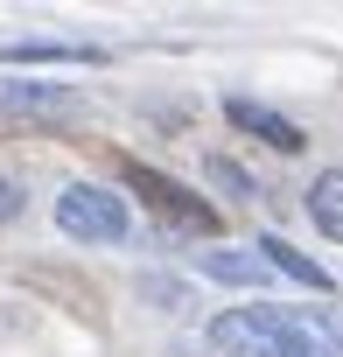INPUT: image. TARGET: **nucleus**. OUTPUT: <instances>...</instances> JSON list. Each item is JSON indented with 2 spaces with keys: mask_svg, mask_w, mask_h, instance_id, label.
<instances>
[{
  "mask_svg": "<svg viewBox=\"0 0 343 357\" xmlns=\"http://www.w3.org/2000/svg\"><path fill=\"white\" fill-rule=\"evenodd\" d=\"M211 343L224 357H329L315 322L294 308H224L211 322Z\"/></svg>",
  "mask_w": 343,
  "mask_h": 357,
  "instance_id": "nucleus-1",
  "label": "nucleus"
},
{
  "mask_svg": "<svg viewBox=\"0 0 343 357\" xmlns=\"http://www.w3.org/2000/svg\"><path fill=\"white\" fill-rule=\"evenodd\" d=\"M15 211H22V190H15V183H8V175H0V225H8V218H15Z\"/></svg>",
  "mask_w": 343,
  "mask_h": 357,
  "instance_id": "nucleus-11",
  "label": "nucleus"
},
{
  "mask_svg": "<svg viewBox=\"0 0 343 357\" xmlns=\"http://www.w3.org/2000/svg\"><path fill=\"white\" fill-rule=\"evenodd\" d=\"M126 197L105 190V183H63L56 190V231L77 238V245H119L126 238Z\"/></svg>",
  "mask_w": 343,
  "mask_h": 357,
  "instance_id": "nucleus-2",
  "label": "nucleus"
},
{
  "mask_svg": "<svg viewBox=\"0 0 343 357\" xmlns=\"http://www.w3.org/2000/svg\"><path fill=\"white\" fill-rule=\"evenodd\" d=\"M308 218H315V231H322V238H336V245H343V168L315 175V190H308Z\"/></svg>",
  "mask_w": 343,
  "mask_h": 357,
  "instance_id": "nucleus-5",
  "label": "nucleus"
},
{
  "mask_svg": "<svg viewBox=\"0 0 343 357\" xmlns=\"http://www.w3.org/2000/svg\"><path fill=\"white\" fill-rule=\"evenodd\" d=\"M211 183H218V190H231V197H252V183H245L231 161H211Z\"/></svg>",
  "mask_w": 343,
  "mask_h": 357,
  "instance_id": "nucleus-10",
  "label": "nucleus"
},
{
  "mask_svg": "<svg viewBox=\"0 0 343 357\" xmlns=\"http://www.w3.org/2000/svg\"><path fill=\"white\" fill-rule=\"evenodd\" d=\"M197 266H204L211 280H238V287H252V280H266V273H273L259 252H204Z\"/></svg>",
  "mask_w": 343,
  "mask_h": 357,
  "instance_id": "nucleus-8",
  "label": "nucleus"
},
{
  "mask_svg": "<svg viewBox=\"0 0 343 357\" xmlns=\"http://www.w3.org/2000/svg\"><path fill=\"white\" fill-rule=\"evenodd\" d=\"M126 183H133V190H147V204H154L161 218H176L183 231H211V225H218V211H211V204H197L183 183H168V175H154V168H140V161L126 168Z\"/></svg>",
  "mask_w": 343,
  "mask_h": 357,
  "instance_id": "nucleus-3",
  "label": "nucleus"
},
{
  "mask_svg": "<svg viewBox=\"0 0 343 357\" xmlns=\"http://www.w3.org/2000/svg\"><path fill=\"white\" fill-rule=\"evenodd\" d=\"M0 105H29V112H63V105H70V91H56V84H0Z\"/></svg>",
  "mask_w": 343,
  "mask_h": 357,
  "instance_id": "nucleus-9",
  "label": "nucleus"
},
{
  "mask_svg": "<svg viewBox=\"0 0 343 357\" xmlns=\"http://www.w3.org/2000/svg\"><path fill=\"white\" fill-rule=\"evenodd\" d=\"M252 252H259V259H266V266H273V273H287V280H301V287H315V294H322V287H329V273H322V266H315V259H308V252H294V245H287V238H259V245H252Z\"/></svg>",
  "mask_w": 343,
  "mask_h": 357,
  "instance_id": "nucleus-6",
  "label": "nucleus"
},
{
  "mask_svg": "<svg viewBox=\"0 0 343 357\" xmlns=\"http://www.w3.org/2000/svg\"><path fill=\"white\" fill-rule=\"evenodd\" d=\"M0 56H8V63H105V56L84 50V43H8Z\"/></svg>",
  "mask_w": 343,
  "mask_h": 357,
  "instance_id": "nucleus-7",
  "label": "nucleus"
},
{
  "mask_svg": "<svg viewBox=\"0 0 343 357\" xmlns=\"http://www.w3.org/2000/svg\"><path fill=\"white\" fill-rule=\"evenodd\" d=\"M224 112H231V126H245V133H259V140H266V147H280V154H301V147H308L294 119H280V112H266V105H252V98H231Z\"/></svg>",
  "mask_w": 343,
  "mask_h": 357,
  "instance_id": "nucleus-4",
  "label": "nucleus"
}]
</instances>
